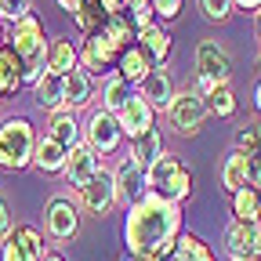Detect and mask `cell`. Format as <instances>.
Returning <instances> with one entry per match:
<instances>
[{
    "label": "cell",
    "mask_w": 261,
    "mask_h": 261,
    "mask_svg": "<svg viewBox=\"0 0 261 261\" xmlns=\"http://www.w3.org/2000/svg\"><path fill=\"white\" fill-rule=\"evenodd\" d=\"M181 232H185L181 228V207L160 200V196H152V192H145L142 200H135L127 207L123 243H127L130 257H142V261L171 257Z\"/></svg>",
    "instance_id": "cell-1"
},
{
    "label": "cell",
    "mask_w": 261,
    "mask_h": 261,
    "mask_svg": "<svg viewBox=\"0 0 261 261\" xmlns=\"http://www.w3.org/2000/svg\"><path fill=\"white\" fill-rule=\"evenodd\" d=\"M4 44L11 47V55L22 65V84L33 87V84L47 73V37H44V25H40V18L33 15V11L11 25V33H8Z\"/></svg>",
    "instance_id": "cell-2"
},
{
    "label": "cell",
    "mask_w": 261,
    "mask_h": 261,
    "mask_svg": "<svg viewBox=\"0 0 261 261\" xmlns=\"http://www.w3.org/2000/svg\"><path fill=\"white\" fill-rule=\"evenodd\" d=\"M145 192H152V196H160V200L181 207L189 196H192V174H189V167H185L178 156L163 152L152 167L145 171Z\"/></svg>",
    "instance_id": "cell-3"
},
{
    "label": "cell",
    "mask_w": 261,
    "mask_h": 261,
    "mask_svg": "<svg viewBox=\"0 0 261 261\" xmlns=\"http://www.w3.org/2000/svg\"><path fill=\"white\" fill-rule=\"evenodd\" d=\"M37 152V130L25 116H8L0 123V167L4 171H25Z\"/></svg>",
    "instance_id": "cell-4"
},
{
    "label": "cell",
    "mask_w": 261,
    "mask_h": 261,
    "mask_svg": "<svg viewBox=\"0 0 261 261\" xmlns=\"http://www.w3.org/2000/svg\"><path fill=\"white\" fill-rule=\"evenodd\" d=\"M120 55H123V47L120 44H113L102 29L98 33H91V37H84V44H80V69L94 80V76H113L116 73V62H120Z\"/></svg>",
    "instance_id": "cell-5"
},
{
    "label": "cell",
    "mask_w": 261,
    "mask_h": 261,
    "mask_svg": "<svg viewBox=\"0 0 261 261\" xmlns=\"http://www.w3.org/2000/svg\"><path fill=\"white\" fill-rule=\"evenodd\" d=\"M84 145L94 152V156H113V152H120V145H123V130H120V120L116 116H109L106 109H94L91 116H87V127H84Z\"/></svg>",
    "instance_id": "cell-6"
},
{
    "label": "cell",
    "mask_w": 261,
    "mask_h": 261,
    "mask_svg": "<svg viewBox=\"0 0 261 261\" xmlns=\"http://www.w3.org/2000/svg\"><path fill=\"white\" fill-rule=\"evenodd\" d=\"M120 203V196H116V178H113V171H98L84 189H76V207L80 211H87V214H94V218H106L113 207Z\"/></svg>",
    "instance_id": "cell-7"
},
{
    "label": "cell",
    "mask_w": 261,
    "mask_h": 261,
    "mask_svg": "<svg viewBox=\"0 0 261 261\" xmlns=\"http://www.w3.org/2000/svg\"><path fill=\"white\" fill-rule=\"evenodd\" d=\"M207 116H211V113H207V102H203L192 87L178 91L174 102H171V109H167V120H171V127L178 130V135H196V130L203 127Z\"/></svg>",
    "instance_id": "cell-8"
},
{
    "label": "cell",
    "mask_w": 261,
    "mask_h": 261,
    "mask_svg": "<svg viewBox=\"0 0 261 261\" xmlns=\"http://www.w3.org/2000/svg\"><path fill=\"white\" fill-rule=\"evenodd\" d=\"M44 228L51 240H73L80 232V207L65 196H55L44 211Z\"/></svg>",
    "instance_id": "cell-9"
},
{
    "label": "cell",
    "mask_w": 261,
    "mask_h": 261,
    "mask_svg": "<svg viewBox=\"0 0 261 261\" xmlns=\"http://www.w3.org/2000/svg\"><path fill=\"white\" fill-rule=\"evenodd\" d=\"M44 236L37 228H11V236L0 243V261H44Z\"/></svg>",
    "instance_id": "cell-10"
},
{
    "label": "cell",
    "mask_w": 261,
    "mask_h": 261,
    "mask_svg": "<svg viewBox=\"0 0 261 261\" xmlns=\"http://www.w3.org/2000/svg\"><path fill=\"white\" fill-rule=\"evenodd\" d=\"M196 76H207L214 84H228L232 76V58L218 40H200L196 47Z\"/></svg>",
    "instance_id": "cell-11"
},
{
    "label": "cell",
    "mask_w": 261,
    "mask_h": 261,
    "mask_svg": "<svg viewBox=\"0 0 261 261\" xmlns=\"http://www.w3.org/2000/svg\"><path fill=\"white\" fill-rule=\"evenodd\" d=\"M116 120H120L123 138H130V142H135V138H142V135H145V130H152V127H156V109L145 102L142 94H135V98L127 102V109H123Z\"/></svg>",
    "instance_id": "cell-12"
},
{
    "label": "cell",
    "mask_w": 261,
    "mask_h": 261,
    "mask_svg": "<svg viewBox=\"0 0 261 261\" xmlns=\"http://www.w3.org/2000/svg\"><path fill=\"white\" fill-rule=\"evenodd\" d=\"M102 167H106L102 156H94V152L80 142L76 149H69V160H65V171H62V174L69 178V185H73V189H84L98 171H102Z\"/></svg>",
    "instance_id": "cell-13"
},
{
    "label": "cell",
    "mask_w": 261,
    "mask_h": 261,
    "mask_svg": "<svg viewBox=\"0 0 261 261\" xmlns=\"http://www.w3.org/2000/svg\"><path fill=\"white\" fill-rule=\"evenodd\" d=\"M138 94L145 98V102L152 106V109H163V113H167L171 109V102H174V80H171V73L167 69H163V65H156V69L138 84Z\"/></svg>",
    "instance_id": "cell-14"
},
{
    "label": "cell",
    "mask_w": 261,
    "mask_h": 261,
    "mask_svg": "<svg viewBox=\"0 0 261 261\" xmlns=\"http://www.w3.org/2000/svg\"><path fill=\"white\" fill-rule=\"evenodd\" d=\"M73 69H80V47L65 37L47 40V73L55 76H69Z\"/></svg>",
    "instance_id": "cell-15"
},
{
    "label": "cell",
    "mask_w": 261,
    "mask_h": 261,
    "mask_svg": "<svg viewBox=\"0 0 261 261\" xmlns=\"http://www.w3.org/2000/svg\"><path fill=\"white\" fill-rule=\"evenodd\" d=\"M156 69L152 65V58L138 47V44H130V47H123V55H120V62H116V76H123L130 87H138L149 73Z\"/></svg>",
    "instance_id": "cell-16"
},
{
    "label": "cell",
    "mask_w": 261,
    "mask_h": 261,
    "mask_svg": "<svg viewBox=\"0 0 261 261\" xmlns=\"http://www.w3.org/2000/svg\"><path fill=\"white\" fill-rule=\"evenodd\" d=\"M113 178H116V196H120V203L130 207L135 200H142V196H145V171H138L135 163H130V156L113 171Z\"/></svg>",
    "instance_id": "cell-17"
},
{
    "label": "cell",
    "mask_w": 261,
    "mask_h": 261,
    "mask_svg": "<svg viewBox=\"0 0 261 261\" xmlns=\"http://www.w3.org/2000/svg\"><path fill=\"white\" fill-rule=\"evenodd\" d=\"M65 160H69V149L58 145L51 135L37 138V152H33V167L40 174H62L65 171Z\"/></svg>",
    "instance_id": "cell-18"
},
{
    "label": "cell",
    "mask_w": 261,
    "mask_h": 261,
    "mask_svg": "<svg viewBox=\"0 0 261 261\" xmlns=\"http://www.w3.org/2000/svg\"><path fill=\"white\" fill-rule=\"evenodd\" d=\"M33 102L47 113H62L65 109V76L44 73L37 84H33Z\"/></svg>",
    "instance_id": "cell-19"
},
{
    "label": "cell",
    "mask_w": 261,
    "mask_h": 261,
    "mask_svg": "<svg viewBox=\"0 0 261 261\" xmlns=\"http://www.w3.org/2000/svg\"><path fill=\"white\" fill-rule=\"evenodd\" d=\"M149 58H152V65H163L171 58V33L163 29L160 22H152V25H145V29H138V40H135Z\"/></svg>",
    "instance_id": "cell-20"
},
{
    "label": "cell",
    "mask_w": 261,
    "mask_h": 261,
    "mask_svg": "<svg viewBox=\"0 0 261 261\" xmlns=\"http://www.w3.org/2000/svg\"><path fill=\"white\" fill-rule=\"evenodd\" d=\"M160 156H163V135H160V127L145 130L142 138L130 142V163H135L138 171H149Z\"/></svg>",
    "instance_id": "cell-21"
},
{
    "label": "cell",
    "mask_w": 261,
    "mask_h": 261,
    "mask_svg": "<svg viewBox=\"0 0 261 261\" xmlns=\"http://www.w3.org/2000/svg\"><path fill=\"white\" fill-rule=\"evenodd\" d=\"M135 94H138L135 87H130L123 76H116V73H113V76H106V80H102V109H106L109 116H120Z\"/></svg>",
    "instance_id": "cell-22"
},
{
    "label": "cell",
    "mask_w": 261,
    "mask_h": 261,
    "mask_svg": "<svg viewBox=\"0 0 261 261\" xmlns=\"http://www.w3.org/2000/svg\"><path fill=\"white\" fill-rule=\"evenodd\" d=\"M225 250H228V257H247V254H254V225H247V221H228L225 225Z\"/></svg>",
    "instance_id": "cell-23"
},
{
    "label": "cell",
    "mask_w": 261,
    "mask_h": 261,
    "mask_svg": "<svg viewBox=\"0 0 261 261\" xmlns=\"http://www.w3.org/2000/svg\"><path fill=\"white\" fill-rule=\"evenodd\" d=\"M94 98V84H91V76L84 73V69H73L69 76H65V109L69 113H76V109H84L87 102Z\"/></svg>",
    "instance_id": "cell-24"
},
{
    "label": "cell",
    "mask_w": 261,
    "mask_h": 261,
    "mask_svg": "<svg viewBox=\"0 0 261 261\" xmlns=\"http://www.w3.org/2000/svg\"><path fill=\"white\" fill-rule=\"evenodd\" d=\"M47 135H51L58 145H65V149H76L80 138H84V127L76 123V116H73L69 109H62V113L51 116V130H47Z\"/></svg>",
    "instance_id": "cell-25"
},
{
    "label": "cell",
    "mask_w": 261,
    "mask_h": 261,
    "mask_svg": "<svg viewBox=\"0 0 261 261\" xmlns=\"http://www.w3.org/2000/svg\"><path fill=\"white\" fill-rule=\"evenodd\" d=\"M25 84H22V65H18V58L11 55V47L4 44L0 47V98H11V94H18Z\"/></svg>",
    "instance_id": "cell-26"
},
{
    "label": "cell",
    "mask_w": 261,
    "mask_h": 261,
    "mask_svg": "<svg viewBox=\"0 0 261 261\" xmlns=\"http://www.w3.org/2000/svg\"><path fill=\"white\" fill-rule=\"evenodd\" d=\"M163 261H218V257L211 254V247L196 236V232H181L178 243H174V254L163 257Z\"/></svg>",
    "instance_id": "cell-27"
},
{
    "label": "cell",
    "mask_w": 261,
    "mask_h": 261,
    "mask_svg": "<svg viewBox=\"0 0 261 261\" xmlns=\"http://www.w3.org/2000/svg\"><path fill=\"white\" fill-rule=\"evenodd\" d=\"M232 221H247V225L261 221V196L250 185H243L240 192H232Z\"/></svg>",
    "instance_id": "cell-28"
},
{
    "label": "cell",
    "mask_w": 261,
    "mask_h": 261,
    "mask_svg": "<svg viewBox=\"0 0 261 261\" xmlns=\"http://www.w3.org/2000/svg\"><path fill=\"white\" fill-rule=\"evenodd\" d=\"M243 185H247V156L232 149V152L225 156V163H221V189L232 196V192H240Z\"/></svg>",
    "instance_id": "cell-29"
},
{
    "label": "cell",
    "mask_w": 261,
    "mask_h": 261,
    "mask_svg": "<svg viewBox=\"0 0 261 261\" xmlns=\"http://www.w3.org/2000/svg\"><path fill=\"white\" fill-rule=\"evenodd\" d=\"M240 102H236V91L228 87V84H218L207 98V113H214L218 120H228V116H236Z\"/></svg>",
    "instance_id": "cell-30"
},
{
    "label": "cell",
    "mask_w": 261,
    "mask_h": 261,
    "mask_svg": "<svg viewBox=\"0 0 261 261\" xmlns=\"http://www.w3.org/2000/svg\"><path fill=\"white\" fill-rule=\"evenodd\" d=\"M106 11H102V4L98 0H84V8L73 15V22H76V29L84 33V37H91V33H98V29H106Z\"/></svg>",
    "instance_id": "cell-31"
},
{
    "label": "cell",
    "mask_w": 261,
    "mask_h": 261,
    "mask_svg": "<svg viewBox=\"0 0 261 261\" xmlns=\"http://www.w3.org/2000/svg\"><path fill=\"white\" fill-rule=\"evenodd\" d=\"M102 33H106V37H109L113 44H120V47H130V44L138 40V29L130 25V22H127L123 15H109V18H106V29H102Z\"/></svg>",
    "instance_id": "cell-32"
},
{
    "label": "cell",
    "mask_w": 261,
    "mask_h": 261,
    "mask_svg": "<svg viewBox=\"0 0 261 261\" xmlns=\"http://www.w3.org/2000/svg\"><path fill=\"white\" fill-rule=\"evenodd\" d=\"M236 152H243V156H261V116L236 130Z\"/></svg>",
    "instance_id": "cell-33"
},
{
    "label": "cell",
    "mask_w": 261,
    "mask_h": 261,
    "mask_svg": "<svg viewBox=\"0 0 261 261\" xmlns=\"http://www.w3.org/2000/svg\"><path fill=\"white\" fill-rule=\"evenodd\" d=\"M123 18L135 25V29H145V25H152L156 22V8H152V0H127V11H123Z\"/></svg>",
    "instance_id": "cell-34"
},
{
    "label": "cell",
    "mask_w": 261,
    "mask_h": 261,
    "mask_svg": "<svg viewBox=\"0 0 261 261\" xmlns=\"http://www.w3.org/2000/svg\"><path fill=\"white\" fill-rule=\"evenodd\" d=\"M200 11H203L211 22H225L228 15L236 11V4H232V0H200Z\"/></svg>",
    "instance_id": "cell-35"
},
{
    "label": "cell",
    "mask_w": 261,
    "mask_h": 261,
    "mask_svg": "<svg viewBox=\"0 0 261 261\" xmlns=\"http://www.w3.org/2000/svg\"><path fill=\"white\" fill-rule=\"evenodd\" d=\"M25 15H29V0H0V18H4V22L15 25Z\"/></svg>",
    "instance_id": "cell-36"
},
{
    "label": "cell",
    "mask_w": 261,
    "mask_h": 261,
    "mask_svg": "<svg viewBox=\"0 0 261 261\" xmlns=\"http://www.w3.org/2000/svg\"><path fill=\"white\" fill-rule=\"evenodd\" d=\"M156 8V22H174L181 15V0H152Z\"/></svg>",
    "instance_id": "cell-37"
},
{
    "label": "cell",
    "mask_w": 261,
    "mask_h": 261,
    "mask_svg": "<svg viewBox=\"0 0 261 261\" xmlns=\"http://www.w3.org/2000/svg\"><path fill=\"white\" fill-rule=\"evenodd\" d=\"M247 185L261 196V156H247Z\"/></svg>",
    "instance_id": "cell-38"
},
{
    "label": "cell",
    "mask_w": 261,
    "mask_h": 261,
    "mask_svg": "<svg viewBox=\"0 0 261 261\" xmlns=\"http://www.w3.org/2000/svg\"><path fill=\"white\" fill-rule=\"evenodd\" d=\"M11 236V207H8V200L0 196V243H4Z\"/></svg>",
    "instance_id": "cell-39"
},
{
    "label": "cell",
    "mask_w": 261,
    "mask_h": 261,
    "mask_svg": "<svg viewBox=\"0 0 261 261\" xmlns=\"http://www.w3.org/2000/svg\"><path fill=\"white\" fill-rule=\"evenodd\" d=\"M214 87H218V84H214V80H207V76H192V91H196V94H200V98H203V102H207V98H211V91H214Z\"/></svg>",
    "instance_id": "cell-40"
},
{
    "label": "cell",
    "mask_w": 261,
    "mask_h": 261,
    "mask_svg": "<svg viewBox=\"0 0 261 261\" xmlns=\"http://www.w3.org/2000/svg\"><path fill=\"white\" fill-rule=\"evenodd\" d=\"M98 4H102L106 15H123L127 11V0H98Z\"/></svg>",
    "instance_id": "cell-41"
},
{
    "label": "cell",
    "mask_w": 261,
    "mask_h": 261,
    "mask_svg": "<svg viewBox=\"0 0 261 261\" xmlns=\"http://www.w3.org/2000/svg\"><path fill=\"white\" fill-rule=\"evenodd\" d=\"M55 4H58L62 11H69V15H76V11L84 8V0H55Z\"/></svg>",
    "instance_id": "cell-42"
},
{
    "label": "cell",
    "mask_w": 261,
    "mask_h": 261,
    "mask_svg": "<svg viewBox=\"0 0 261 261\" xmlns=\"http://www.w3.org/2000/svg\"><path fill=\"white\" fill-rule=\"evenodd\" d=\"M232 4H236L240 11H254V15L261 11V0H232Z\"/></svg>",
    "instance_id": "cell-43"
},
{
    "label": "cell",
    "mask_w": 261,
    "mask_h": 261,
    "mask_svg": "<svg viewBox=\"0 0 261 261\" xmlns=\"http://www.w3.org/2000/svg\"><path fill=\"white\" fill-rule=\"evenodd\" d=\"M254 257L261 261V221L254 225Z\"/></svg>",
    "instance_id": "cell-44"
},
{
    "label": "cell",
    "mask_w": 261,
    "mask_h": 261,
    "mask_svg": "<svg viewBox=\"0 0 261 261\" xmlns=\"http://www.w3.org/2000/svg\"><path fill=\"white\" fill-rule=\"evenodd\" d=\"M254 109H257V116H261V80H257V87H254Z\"/></svg>",
    "instance_id": "cell-45"
},
{
    "label": "cell",
    "mask_w": 261,
    "mask_h": 261,
    "mask_svg": "<svg viewBox=\"0 0 261 261\" xmlns=\"http://www.w3.org/2000/svg\"><path fill=\"white\" fill-rule=\"evenodd\" d=\"M44 261H65V254H58V250H47V254H44Z\"/></svg>",
    "instance_id": "cell-46"
},
{
    "label": "cell",
    "mask_w": 261,
    "mask_h": 261,
    "mask_svg": "<svg viewBox=\"0 0 261 261\" xmlns=\"http://www.w3.org/2000/svg\"><path fill=\"white\" fill-rule=\"evenodd\" d=\"M254 29H257V40H261V11H257V18H254Z\"/></svg>",
    "instance_id": "cell-47"
},
{
    "label": "cell",
    "mask_w": 261,
    "mask_h": 261,
    "mask_svg": "<svg viewBox=\"0 0 261 261\" xmlns=\"http://www.w3.org/2000/svg\"><path fill=\"white\" fill-rule=\"evenodd\" d=\"M4 40H8V37H4V18H0V47H4Z\"/></svg>",
    "instance_id": "cell-48"
},
{
    "label": "cell",
    "mask_w": 261,
    "mask_h": 261,
    "mask_svg": "<svg viewBox=\"0 0 261 261\" xmlns=\"http://www.w3.org/2000/svg\"><path fill=\"white\" fill-rule=\"evenodd\" d=\"M236 261H257V257H254V254H247V257H236Z\"/></svg>",
    "instance_id": "cell-49"
},
{
    "label": "cell",
    "mask_w": 261,
    "mask_h": 261,
    "mask_svg": "<svg viewBox=\"0 0 261 261\" xmlns=\"http://www.w3.org/2000/svg\"><path fill=\"white\" fill-rule=\"evenodd\" d=\"M123 261H142V257H130V254H127V257H123Z\"/></svg>",
    "instance_id": "cell-50"
},
{
    "label": "cell",
    "mask_w": 261,
    "mask_h": 261,
    "mask_svg": "<svg viewBox=\"0 0 261 261\" xmlns=\"http://www.w3.org/2000/svg\"><path fill=\"white\" fill-rule=\"evenodd\" d=\"M257 69H261V51H257Z\"/></svg>",
    "instance_id": "cell-51"
}]
</instances>
